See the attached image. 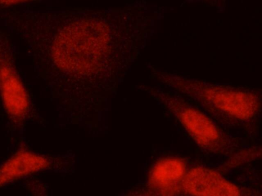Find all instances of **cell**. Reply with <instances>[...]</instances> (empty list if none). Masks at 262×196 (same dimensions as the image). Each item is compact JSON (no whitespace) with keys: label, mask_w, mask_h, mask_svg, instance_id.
Masks as SVG:
<instances>
[{"label":"cell","mask_w":262,"mask_h":196,"mask_svg":"<svg viewBox=\"0 0 262 196\" xmlns=\"http://www.w3.org/2000/svg\"><path fill=\"white\" fill-rule=\"evenodd\" d=\"M244 192L218 170L196 166L188 169L182 184V194L195 195H241Z\"/></svg>","instance_id":"277c9868"},{"label":"cell","mask_w":262,"mask_h":196,"mask_svg":"<svg viewBox=\"0 0 262 196\" xmlns=\"http://www.w3.org/2000/svg\"><path fill=\"white\" fill-rule=\"evenodd\" d=\"M157 95L202 151L210 154L229 156L238 150L237 140L198 107L178 95L164 92Z\"/></svg>","instance_id":"3957f363"},{"label":"cell","mask_w":262,"mask_h":196,"mask_svg":"<svg viewBox=\"0 0 262 196\" xmlns=\"http://www.w3.org/2000/svg\"><path fill=\"white\" fill-rule=\"evenodd\" d=\"M103 23H75L61 32L55 40V61L63 69H96L103 59L108 43Z\"/></svg>","instance_id":"7a4b0ae2"},{"label":"cell","mask_w":262,"mask_h":196,"mask_svg":"<svg viewBox=\"0 0 262 196\" xmlns=\"http://www.w3.org/2000/svg\"><path fill=\"white\" fill-rule=\"evenodd\" d=\"M162 78L166 85L190 97L219 121L228 125L251 121L260 108V97L253 90L166 74Z\"/></svg>","instance_id":"6da1fadb"},{"label":"cell","mask_w":262,"mask_h":196,"mask_svg":"<svg viewBox=\"0 0 262 196\" xmlns=\"http://www.w3.org/2000/svg\"><path fill=\"white\" fill-rule=\"evenodd\" d=\"M261 149L257 146L247 149L231 155V157L219 168L221 173L230 169L252 161L260 156Z\"/></svg>","instance_id":"8992f818"},{"label":"cell","mask_w":262,"mask_h":196,"mask_svg":"<svg viewBox=\"0 0 262 196\" xmlns=\"http://www.w3.org/2000/svg\"><path fill=\"white\" fill-rule=\"evenodd\" d=\"M188 169L186 160L179 157H166L154 166L149 178L150 189L156 195L182 194V184Z\"/></svg>","instance_id":"5b68a950"}]
</instances>
